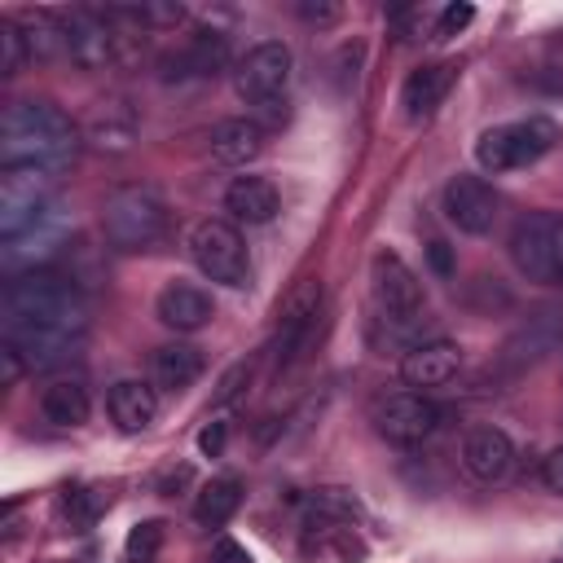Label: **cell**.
<instances>
[{
  "instance_id": "cell-1",
  "label": "cell",
  "mask_w": 563,
  "mask_h": 563,
  "mask_svg": "<svg viewBox=\"0 0 563 563\" xmlns=\"http://www.w3.org/2000/svg\"><path fill=\"white\" fill-rule=\"evenodd\" d=\"M0 325H4V343L31 365V369H53L66 356H75V347L88 334V303L75 290V282H66L62 273H18L4 286V303H0Z\"/></svg>"
},
{
  "instance_id": "cell-2",
  "label": "cell",
  "mask_w": 563,
  "mask_h": 563,
  "mask_svg": "<svg viewBox=\"0 0 563 563\" xmlns=\"http://www.w3.org/2000/svg\"><path fill=\"white\" fill-rule=\"evenodd\" d=\"M84 132L70 123V114L53 101L22 97L0 119V163L9 167H35V172H66L79 154Z\"/></svg>"
},
{
  "instance_id": "cell-3",
  "label": "cell",
  "mask_w": 563,
  "mask_h": 563,
  "mask_svg": "<svg viewBox=\"0 0 563 563\" xmlns=\"http://www.w3.org/2000/svg\"><path fill=\"white\" fill-rule=\"evenodd\" d=\"M238 97L246 101L251 119L268 132L286 123V97H290V48L282 40H260L238 62Z\"/></svg>"
},
{
  "instance_id": "cell-4",
  "label": "cell",
  "mask_w": 563,
  "mask_h": 563,
  "mask_svg": "<svg viewBox=\"0 0 563 563\" xmlns=\"http://www.w3.org/2000/svg\"><path fill=\"white\" fill-rule=\"evenodd\" d=\"M101 233L114 251H150L167 233V202L150 185H119L101 202Z\"/></svg>"
},
{
  "instance_id": "cell-5",
  "label": "cell",
  "mask_w": 563,
  "mask_h": 563,
  "mask_svg": "<svg viewBox=\"0 0 563 563\" xmlns=\"http://www.w3.org/2000/svg\"><path fill=\"white\" fill-rule=\"evenodd\" d=\"M369 295H374V308L391 334H409L422 321V308H427L422 286L396 251H378L369 260Z\"/></svg>"
},
{
  "instance_id": "cell-6",
  "label": "cell",
  "mask_w": 563,
  "mask_h": 563,
  "mask_svg": "<svg viewBox=\"0 0 563 563\" xmlns=\"http://www.w3.org/2000/svg\"><path fill=\"white\" fill-rule=\"evenodd\" d=\"M554 145V128L545 119H515V123H497L488 132H479L475 141V163L484 172H519L528 163H537L541 154H550Z\"/></svg>"
},
{
  "instance_id": "cell-7",
  "label": "cell",
  "mask_w": 563,
  "mask_h": 563,
  "mask_svg": "<svg viewBox=\"0 0 563 563\" xmlns=\"http://www.w3.org/2000/svg\"><path fill=\"white\" fill-rule=\"evenodd\" d=\"M510 260L528 282H563V220L554 211H532L510 233Z\"/></svg>"
},
{
  "instance_id": "cell-8",
  "label": "cell",
  "mask_w": 563,
  "mask_h": 563,
  "mask_svg": "<svg viewBox=\"0 0 563 563\" xmlns=\"http://www.w3.org/2000/svg\"><path fill=\"white\" fill-rule=\"evenodd\" d=\"M189 255L198 264L202 277L220 282V286H246L251 282V255L242 233L229 220H198L189 233Z\"/></svg>"
},
{
  "instance_id": "cell-9",
  "label": "cell",
  "mask_w": 563,
  "mask_h": 563,
  "mask_svg": "<svg viewBox=\"0 0 563 563\" xmlns=\"http://www.w3.org/2000/svg\"><path fill=\"white\" fill-rule=\"evenodd\" d=\"M53 180L57 176L35 172V167H9L0 176V238L26 233L35 220H44L57 207Z\"/></svg>"
},
{
  "instance_id": "cell-10",
  "label": "cell",
  "mask_w": 563,
  "mask_h": 563,
  "mask_svg": "<svg viewBox=\"0 0 563 563\" xmlns=\"http://www.w3.org/2000/svg\"><path fill=\"white\" fill-rule=\"evenodd\" d=\"M62 31H66V57L79 66V70H101L110 66L114 57H123V44L136 35H123L119 31V18L114 13H92V9H75L62 18Z\"/></svg>"
},
{
  "instance_id": "cell-11",
  "label": "cell",
  "mask_w": 563,
  "mask_h": 563,
  "mask_svg": "<svg viewBox=\"0 0 563 563\" xmlns=\"http://www.w3.org/2000/svg\"><path fill=\"white\" fill-rule=\"evenodd\" d=\"M374 431L391 444H418L427 440L435 427H440V409L435 400H427L422 391H391V396H378L374 409Z\"/></svg>"
},
{
  "instance_id": "cell-12",
  "label": "cell",
  "mask_w": 563,
  "mask_h": 563,
  "mask_svg": "<svg viewBox=\"0 0 563 563\" xmlns=\"http://www.w3.org/2000/svg\"><path fill=\"white\" fill-rule=\"evenodd\" d=\"M317 312H321V282L303 277V282L286 295V303H282V312H277V339H273L277 365H286V361L303 347V339H308L312 325H317Z\"/></svg>"
},
{
  "instance_id": "cell-13",
  "label": "cell",
  "mask_w": 563,
  "mask_h": 563,
  "mask_svg": "<svg viewBox=\"0 0 563 563\" xmlns=\"http://www.w3.org/2000/svg\"><path fill=\"white\" fill-rule=\"evenodd\" d=\"M444 216L462 233H488L497 220V194L479 176H453L444 185Z\"/></svg>"
},
{
  "instance_id": "cell-14",
  "label": "cell",
  "mask_w": 563,
  "mask_h": 563,
  "mask_svg": "<svg viewBox=\"0 0 563 563\" xmlns=\"http://www.w3.org/2000/svg\"><path fill=\"white\" fill-rule=\"evenodd\" d=\"M62 242H66V216H62V207H53V211H48L44 220H35L26 233L4 238V264H9V268H22V273H40L44 260H53Z\"/></svg>"
},
{
  "instance_id": "cell-15",
  "label": "cell",
  "mask_w": 563,
  "mask_h": 563,
  "mask_svg": "<svg viewBox=\"0 0 563 563\" xmlns=\"http://www.w3.org/2000/svg\"><path fill=\"white\" fill-rule=\"evenodd\" d=\"M462 365V347L449 343V339H427V343H413L405 356H400V378L405 387L413 391H427V387H444Z\"/></svg>"
},
{
  "instance_id": "cell-16",
  "label": "cell",
  "mask_w": 563,
  "mask_h": 563,
  "mask_svg": "<svg viewBox=\"0 0 563 563\" xmlns=\"http://www.w3.org/2000/svg\"><path fill=\"white\" fill-rule=\"evenodd\" d=\"M510 462H515V444L501 427H475L466 440H462V471L475 479V484H497L510 475Z\"/></svg>"
},
{
  "instance_id": "cell-17",
  "label": "cell",
  "mask_w": 563,
  "mask_h": 563,
  "mask_svg": "<svg viewBox=\"0 0 563 563\" xmlns=\"http://www.w3.org/2000/svg\"><path fill=\"white\" fill-rule=\"evenodd\" d=\"M154 312H158V321L167 325V330H176V334H194V330H202L207 321H211V295L207 290H198V286H189V282H167L163 290H158V299H154Z\"/></svg>"
},
{
  "instance_id": "cell-18",
  "label": "cell",
  "mask_w": 563,
  "mask_h": 563,
  "mask_svg": "<svg viewBox=\"0 0 563 563\" xmlns=\"http://www.w3.org/2000/svg\"><path fill=\"white\" fill-rule=\"evenodd\" d=\"M207 150L216 163L224 167H242L251 163L260 150H264V128L255 119H220L211 132H207Z\"/></svg>"
},
{
  "instance_id": "cell-19",
  "label": "cell",
  "mask_w": 563,
  "mask_h": 563,
  "mask_svg": "<svg viewBox=\"0 0 563 563\" xmlns=\"http://www.w3.org/2000/svg\"><path fill=\"white\" fill-rule=\"evenodd\" d=\"M106 405H110L114 427L128 431V435H132V431H145V427L158 418V396H154V387L141 383V378H119V383L110 387Z\"/></svg>"
},
{
  "instance_id": "cell-20",
  "label": "cell",
  "mask_w": 563,
  "mask_h": 563,
  "mask_svg": "<svg viewBox=\"0 0 563 563\" xmlns=\"http://www.w3.org/2000/svg\"><path fill=\"white\" fill-rule=\"evenodd\" d=\"M224 211L242 224H268L277 216V189L264 176H238L224 189Z\"/></svg>"
},
{
  "instance_id": "cell-21",
  "label": "cell",
  "mask_w": 563,
  "mask_h": 563,
  "mask_svg": "<svg viewBox=\"0 0 563 563\" xmlns=\"http://www.w3.org/2000/svg\"><path fill=\"white\" fill-rule=\"evenodd\" d=\"M202 352L194 343H163L154 356H150V378L158 391H185L198 383L202 374Z\"/></svg>"
},
{
  "instance_id": "cell-22",
  "label": "cell",
  "mask_w": 563,
  "mask_h": 563,
  "mask_svg": "<svg viewBox=\"0 0 563 563\" xmlns=\"http://www.w3.org/2000/svg\"><path fill=\"white\" fill-rule=\"evenodd\" d=\"M449 84H453V66H444V62H431V66L409 70V79H405V88H400V106H405V114H409V119H427V114H435V106L444 101Z\"/></svg>"
},
{
  "instance_id": "cell-23",
  "label": "cell",
  "mask_w": 563,
  "mask_h": 563,
  "mask_svg": "<svg viewBox=\"0 0 563 563\" xmlns=\"http://www.w3.org/2000/svg\"><path fill=\"white\" fill-rule=\"evenodd\" d=\"M88 387L79 378H53L40 396V413L53 422V427H84L88 422Z\"/></svg>"
},
{
  "instance_id": "cell-24",
  "label": "cell",
  "mask_w": 563,
  "mask_h": 563,
  "mask_svg": "<svg viewBox=\"0 0 563 563\" xmlns=\"http://www.w3.org/2000/svg\"><path fill=\"white\" fill-rule=\"evenodd\" d=\"M238 506H242V479H238V475H216L211 484L198 488L194 519H198L202 528H220V523H229V519L238 515Z\"/></svg>"
},
{
  "instance_id": "cell-25",
  "label": "cell",
  "mask_w": 563,
  "mask_h": 563,
  "mask_svg": "<svg viewBox=\"0 0 563 563\" xmlns=\"http://www.w3.org/2000/svg\"><path fill=\"white\" fill-rule=\"evenodd\" d=\"M132 132H136V123H132V114L119 106V101H101L97 110H92V119H88V128H84V136L97 145V150H110V154H123L128 145H132Z\"/></svg>"
},
{
  "instance_id": "cell-26",
  "label": "cell",
  "mask_w": 563,
  "mask_h": 563,
  "mask_svg": "<svg viewBox=\"0 0 563 563\" xmlns=\"http://www.w3.org/2000/svg\"><path fill=\"white\" fill-rule=\"evenodd\" d=\"M18 31H22L26 53H31L35 62H48V57L66 53V31H62V18H57V13H44V9L22 13V18H18Z\"/></svg>"
},
{
  "instance_id": "cell-27",
  "label": "cell",
  "mask_w": 563,
  "mask_h": 563,
  "mask_svg": "<svg viewBox=\"0 0 563 563\" xmlns=\"http://www.w3.org/2000/svg\"><path fill=\"white\" fill-rule=\"evenodd\" d=\"M224 57H229V44H224L220 31H194V40L185 44V53H180L172 66H180L185 75L207 79V75H216V70L224 66Z\"/></svg>"
},
{
  "instance_id": "cell-28",
  "label": "cell",
  "mask_w": 563,
  "mask_h": 563,
  "mask_svg": "<svg viewBox=\"0 0 563 563\" xmlns=\"http://www.w3.org/2000/svg\"><path fill=\"white\" fill-rule=\"evenodd\" d=\"M26 40L18 31V22H0V75H18L26 62Z\"/></svg>"
},
{
  "instance_id": "cell-29",
  "label": "cell",
  "mask_w": 563,
  "mask_h": 563,
  "mask_svg": "<svg viewBox=\"0 0 563 563\" xmlns=\"http://www.w3.org/2000/svg\"><path fill=\"white\" fill-rule=\"evenodd\" d=\"M163 545V523L158 519H145L128 532V559H154Z\"/></svg>"
},
{
  "instance_id": "cell-30",
  "label": "cell",
  "mask_w": 563,
  "mask_h": 563,
  "mask_svg": "<svg viewBox=\"0 0 563 563\" xmlns=\"http://www.w3.org/2000/svg\"><path fill=\"white\" fill-rule=\"evenodd\" d=\"M475 18V9L471 4H449L444 13H440V22H435V40H449V35H457L466 22Z\"/></svg>"
},
{
  "instance_id": "cell-31",
  "label": "cell",
  "mask_w": 563,
  "mask_h": 563,
  "mask_svg": "<svg viewBox=\"0 0 563 563\" xmlns=\"http://www.w3.org/2000/svg\"><path fill=\"white\" fill-rule=\"evenodd\" d=\"M97 506H101V497H88V488L66 493V515H75V523H92Z\"/></svg>"
},
{
  "instance_id": "cell-32",
  "label": "cell",
  "mask_w": 563,
  "mask_h": 563,
  "mask_svg": "<svg viewBox=\"0 0 563 563\" xmlns=\"http://www.w3.org/2000/svg\"><path fill=\"white\" fill-rule=\"evenodd\" d=\"M541 484H545L550 493H559V497H563V444H559V449H550V453L541 457Z\"/></svg>"
},
{
  "instance_id": "cell-33",
  "label": "cell",
  "mask_w": 563,
  "mask_h": 563,
  "mask_svg": "<svg viewBox=\"0 0 563 563\" xmlns=\"http://www.w3.org/2000/svg\"><path fill=\"white\" fill-rule=\"evenodd\" d=\"M185 9L180 4H141V22H180Z\"/></svg>"
},
{
  "instance_id": "cell-34",
  "label": "cell",
  "mask_w": 563,
  "mask_h": 563,
  "mask_svg": "<svg viewBox=\"0 0 563 563\" xmlns=\"http://www.w3.org/2000/svg\"><path fill=\"white\" fill-rule=\"evenodd\" d=\"M0 365H4V387H13V383L22 378V369H26V361H22V356H18L9 343L0 347Z\"/></svg>"
},
{
  "instance_id": "cell-35",
  "label": "cell",
  "mask_w": 563,
  "mask_h": 563,
  "mask_svg": "<svg viewBox=\"0 0 563 563\" xmlns=\"http://www.w3.org/2000/svg\"><path fill=\"white\" fill-rule=\"evenodd\" d=\"M242 378H246V365H233V369L220 378V396H216V400H220V405H229V400L242 391Z\"/></svg>"
},
{
  "instance_id": "cell-36",
  "label": "cell",
  "mask_w": 563,
  "mask_h": 563,
  "mask_svg": "<svg viewBox=\"0 0 563 563\" xmlns=\"http://www.w3.org/2000/svg\"><path fill=\"white\" fill-rule=\"evenodd\" d=\"M211 563H251V554L238 545V541H216V554Z\"/></svg>"
},
{
  "instance_id": "cell-37",
  "label": "cell",
  "mask_w": 563,
  "mask_h": 563,
  "mask_svg": "<svg viewBox=\"0 0 563 563\" xmlns=\"http://www.w3.org/2000/svg\"><path fill=\"white\" fill-rule=\"evenodd\" d=\"M198 449H202V453H220V449H224V422H216V427H202V435H198Z\"/></svg>"
},
{
  "instance_id": "cell-38",
  "label": "cell",
  "mask_w": 563,
  "mask_h": 563,
  "mask_svg": "<svg viewBox=\"0 0 563 563\" xmlns=\"http://www.w3.org/2000/svg\"><path fill=\"white\" fill-rule=\"evenodd\" d=\"M299 18H308V22H334L339 9L334 4H299Z\"/></svg>"
},
{
  "instance_id": "cell-39",
  "label": "cell",
  "mask_w": 563,
  "mask_h": 563,
  "mask_svg": "<svg viewBox=\"0 0 563 563\" xmlns=\"http://www.w3.org/2000/svg\"><path fill=\"white\" fill-rule=\"evenodd\" d=\"M427 255H431V264H435V273H453V260H449V246L435 238L431 246H427Z\"/></svg>"
},
{
  "instance_id": "cell-40",
  "label": "cell",
  "mask_w": 563,
  "mask_h": 563,
  "mask_svg": "<svg viewBox=\"0 0 563 563\" xmlns=\"http://www.w3.org/2000/svg\"><path fill=\"white\" fill-rule=\"evenodd\" d=\"M128 563H154V559H128Z\"/></svg>"
},
{
  "instance_id": "cell-41",
  "label": "cell",
  "mask_w": 563,
  "mask_h": 563,
  "mask_svg": "<svg viewBox=\"0 0 563 563\" xmlns=\"http://www.w3.org/2000/svg\"><path fill=\"white\" fill-rule=\"evenodd\" d=\"M550 563H563V554H559V559H550Z\"/></svg>"
}]
</instances>
